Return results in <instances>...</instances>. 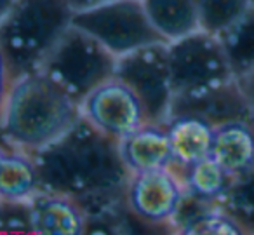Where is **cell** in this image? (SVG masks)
Instances as JSON below:
<instances>
[{"instance_id":"cell-7","label":"cell","mask_w":254,"mask_h":235,"mask_svg":"<svg viewBox=\"0 0 254 235\" xmlns=\"http://www.w3.org/2000/svg\"><path fill=\"white\" fill-rule=\"evenodd\" d=\"M187 190L173 169H157L129 174L124 204L138 223L150 230L173 232Z\"/></svg>"},{"instance_id":"cell-2","label":"cell","mask_w":254,"mask_h":235,"mask_svg":"<svg viewBox=\"0 0 254 235\" xmlns=\"http://www.w3.org/2000/svg\"><path fill=\"white\" fill-rule=\"evenodd\" d=\"M80 117V103L46 72L35 70L12 82L0 119V138L9 147L35 154Z\"/></svg>"},{"instance_id":"cell-12","label":"cell","mask_w":254,"mask_h":235,"mask_svg":"<svg viewBox=\"0 0 254 235\" xmlns=\"http://www.w3.org/2000/svg\"><path fill=\"white\" fill-rule=\"evenodd\" d=\"M120 157L129 174L174 165L166 122H146L119 141Z\"/></svg>"},{"instance_id":"cell-24","label":"cell","mask_w":254,"mask_h":235,"mask_svg":"<svg viewBox=\"0 0 254 235\" xmlns=\"http://www.w3.org/2000/svg\"><path fill=\"white\" fill-rule=\"evenodd\" d=\"M103 2H108V0H68V4L71 5L75 12L77 11H84V9H91L96 5L103 4Z\"/></svg>"},{"instance_id":"cell-10","label":"cell","mask_w":254,"mask_h":235,"mask_svg":"<svg viewBox=\"0 0 254 235\" xmlns=\"http://www.w3.org/2000/svg\"><path fill=\"white\" fill-rule=\"evenodd\" d=\"M174 113H188V115L200 117L214 127L233 122V120L254 122L249 99L237 78L218 85H211V87L198 89V91L174 94L169 115H174Z\"/></svg>"},{"instance_id":"cell-25","label":"cell","mask_w":254,"mask_h":235,"mask_svg":"<svg viewBox=\"0 0 254 235\" xmlns=\"http://www.w3.org/2000/svg\"><path fill=\"white\" fill-rule=\"evenodd\" d=\"M14 4L16 0H0V21L9 14V11H11Z\"/></svg>"},{"instance_id":"cell-17","label":"cell","mask_w":254,"mask_h":235,"mask_svg":"<svg viewBox=\"0 0 254 235\" xmlns=\"http://www.w3.org/2000/svg\"><path fill=\"white\" fill-rule=\"evenodd\" d=\"M180 174L185 190L190 197L205 204H216L223 200L233 183V176L209 155L181 169H173Z\"/></svg>"},{"instance_id":"cell-4","label":"cell","mask_w":254,"mask_h":235,"mask_svg":"<svg viewBox=\"0 0 254 235\" xmlns=\"http://www.w3.org/2000/svg\"><path fill=\"white\" fill-rule=\"evenodd\" d=\"M117 56L87 32L71 25L46 58L40 70L78 103L103 82L115 77Z\"/></svg>"},{"instance_id":"cell-5","label":"cell","mask_w":254,"mask_h":235,"mask_svg":"<svg viewBox=\"0 0 254 235\" xmlns=\"http://www.w3.org/2000/svg\"><path fill=\"white\" fill-rule=\"evenodd\" d=\"M71 25L99 40L117 58L153 44H167L150 21L143 0H108L73 12Z\"/></svg>"},{"instance_id":"cell-23","label":"cell","mask_w":254,"mask_h":235,"mask_svg":"<svg viewBox=\"0 0 254 235\" xmlns=\"http://www.w3.org/2000/svg\"><path fill=\"white\" fill-rule=\"evenodd\" d=\"M242 85L244 92H246L247 99H249V105H251V110H253V115H254V68L249 72L247 75H244L242 78H237Z\"/></svg>"},{"instance_id":"cell-21","label":"cell","mask_w":254,"mask_h":235,"mask_svg":"<svg viewBox=\"0 0 254 235\" xmlns=\"http://www.w3.org/2000/svg\"><path fill=\"white\" fill-rule=\"evenodd\" d=\"M0 232H32L26 204L0 200Z\"/></svg>"},{"instance_id":"cell-19","label":"cell","mask_w":254,"mask_h":235,"mask_svg":"<svg viewBox=\"0 0 254 235\" xmlns=\"http://www.w3.org/2000/svg\"><path fill=\"white\" fill-rule=\"evenodd\" d=\"M200 30L219 37L233 26L251 7V0H197Z\"/></svg>"},{"instance_id":"cell-18","label":"cell","mask_w":254,"mask_h":235,"mask_svg":"<svg viewBox=\"0 0 254 235\" xmlns=\"http://www.w3.org/2000/svg\"><path fill=\"white\" fill-rule=\"evenodd\" d=\"M235 78H242L254 68V7L233 26L218 37Z\"/></svg>"},{"instance_id":"cell-8","label":"cell","mask_w":254,"mask_h":235,"mask_svg":"<svg viewBox=\"0 0 254 235\" xmlns=\"http://www.w3.org/2000/svg\"><path fill=\"white\" fill-rule=\"evenodd\" d=\"M115 77L138 94L148 122H166L174 98L167 65V44H153L119 56Z\"/></svg>"},{"instance_id":"cell-9","label":"cell","mask_w":254,"mask_h":235,"mask_svg":"<svg viewBox=\"0 0 254 235\" xmlns=\"http://www.w3.org/2000/svg\"><path fill=\"white\" fill-rule=\"evenodd\" d=\"M82 117L115 141L124 140L148 122L146 110L126 82L112 77L80 101Z\"/></svg>"},{"instance_id":"cell-20","label":"cell","mask_w":254,"mask_h":235,"mask_svg":"<svg viewBox=\"0 0 254 235\" xmlns=\"http://www.w3.org/2000/svg\"><path fill=\"white\" fill-rule=\"evenodd\" d=\"M219 206L240 225L244 234H254V167L233 179Z\"/></svg>"},{"instance_id":"cell-15","label":"cell","mask_w":254,"mask_h":235,"mask_svg":"<svg viewBox=\"0 0 254 235\" xmlns=\"http://www.w3.org/2000/svg\"><path fill=\"white\" fill-rule=\"evenodd\" d=\"M42 188L33 154L9 147L0 162V200L26 204Z\"/></svg>"},{"instance_id":"cell-11","label":"cell","mask_w":254,"mask_h":235,"mask_svg":"<svg viewBox=\"0 0 254 235\" xmlns=\"http://www.w3.org/2000/svg\"><path fill=\"white\" fill-rule=\"evenodd\" d=\"M33 234L78 235L89 232V214L71 195L40 188L26 202Z\"/></svg>"},{"instance_id":"cell-1","label":"cell","mask_w":254,"mask_h":235,"mask_svg":"<svg viewBox=\"0 0 254 235\" xmlns=\"http://www.w3.org/2000/svg\"><path fill=\"white\" fill-rule=\"evenodd\" d=\"M33 157L42 188L77 199L89 214V228L117 221L127 211L124 192L129 171L120 157L119 141L84 117Z\"/></svg>"},{"instance_id":"cell-13","label":"cell","mask_w":254,"mask_h":235,"mask_svg":"<svg viewBox=\"0 0 254 235\" xmlns=\"http://www.w3.org/2000/svg\"><path fill=\"white\" fill-rule=\"evenodd\" d=\"M167 134L173 148L174 165L181 169L211 155L214 126L188 113H174L166 119Z\"/></svg>"},{"instance_id":"cell-16","label":"cell","mask_w":254,"mask_h":235,"mask_svg":"<svg viewBox=\"0 0 254 235\" xmlns=\"http://www.w3.org/2000/svg\"><path fill=\"white\" fill-rule=\"evenodd\" d=\"M143 5L166 42L200 30L197 0H143Z\"/></svg>"},{"instance_id":"cell-26","label":"cell","mask_w":254,"mask_h":235,"mask_svg":"<svg viewBox=\"0 0 254 235\" xmlns=\"http://www.w3.org/2000/svg\"><path fill=\"white\" fill-rule=\"evenodd\" d=\"M9 150V145L5 143L2 138H0V162H2V158H4V155H5V152Z\"/></svg>"},{"instance_id":"cell-27","label":"cell","mask_w":254,"mask_h":235,"mask_svg":"<svg viewBox=\"0 0 254 235\" xmlns=\"http://www.w3.org/2000/svg\"><path fill=\"white\" fill-rule=\"evenodd\" d=\"M251 2H253V7H254V0H251Z\"/></svg>"},{"instance_id":"cell-14","label":"cell","mask_w":254,"mask_h":235,"mask_svg":"<svg viewBox=\"0 0 254 235\" xmlns=\"http://www.w3.org/2000/svg\"><path fill=\"white\" fill-rule=\"evenodd\" d=\"M211 157L233 178L254 167V122L233 120L214 127Z\"/></svg>"},{"instance_id":"cell-6","label":"cell","mask_w":254,"mask_h":235,"mask_svg":"<svg viewBox=\"0 0 254 235\" xmlns=\"http://www.w3.org/2000/svg\"><path fill=\"white\" fill-rule=\"evenodd\" d=\"M167 65L174 94L235 78L219 39L204 30L167 42Z\"/></svg>"},{"instance_id":"cell-3","label":"cell","mask_w":254,"mask_h":235,"mask_svg":"<svg viewBox=\"0 0 254 235\" xmlns=\"http://www.w3.org/2000/svg\"><path fill=\"white\" fill-rule=\"evenodd\" d=\"M73 12L68 0H16L0 21V49L14 78L40 70L71 26Z\"/></svg>"},{"instance_id":"cell-22","label":"cell","mask_w":254,"mask_h":235,"mask_svg":"<svg viewBox=\"0 0 254 235\" xmlns=\"http://www.w3.org/2000/svg\"><path fill=\"white\" fill-rule=\"evenodd\" d=\"M12 82H14V75H12L11 67H9L4 53H2V49H0V119H2L5 99H7L9 89H11Z\"/></svg>"}]
</instances>
